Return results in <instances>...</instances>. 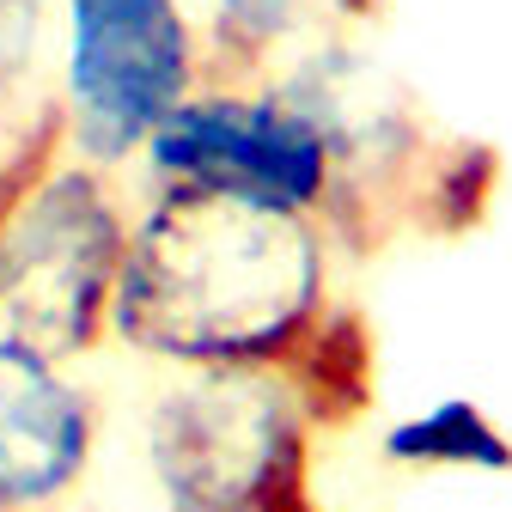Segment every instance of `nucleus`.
<instances>
[{"label": "nucleus", "instance_id": "nucleus-5", "mask_svg": "<svg viewBox=\"0 0 512 512\" xmlns=\"http://www.w3.org/2000/svg\"><path fill=\"white\" fill-rule=\"evenodd\" d=\"M55 116L80 159L116 171L208 80V43L183 0H55Z\"/></svg>", "mask_w": 512, "mask_h": 512}, {"label": "nucleus", "instance_id": "nucleus-4", "mask_svg": "<svg viewBox=\"0 0 512 512\" xmlns=\"http://www.w3.org/2000/svg\"><path fill=\"white\" fill-rule=\"evenodd\" d=\"M317 433L275 366H171L147 403V476L165 512H324Z\"/></svg>", "mask_w": 512, "mask_h": 512}, {"label": "nucleus", "instance_id": "nucleus-7", "mask_svg": "<svg viewBox=\"0 0 512 512\" xmlns=\"http://www.w3.org/2000/svg\"><path fill=\"white\" fill-rule=\"evenodd\" d=\"M104 409L61 360L0 342V512H68L98 458Z\"/></svg>", "mask_w": 512, "mask_h": 512}, {"label": "nucleus", "instance_id": "nucleus-11", "mask_svg": "<svg viewBox=\"0 0 512 512\" xmlns=\"http://www.w3.org/2000/svg\"><path fill=\"white\" fill-rule=\"evenodd\" d=\"M19 135H25V128H7V122H0V159L13 153V141H19Z\"/></svg>", "mask_w": 512, "mask_h": 512}, {"label": "nucleus", "instance_id": "nucleus-2", "mask_svg": "<svg viewBox=\"0 0 512 512\" xmlns=\"http://www.w3.org/2000/svg\"><path fill=\"white\" fill-rule=\"evenodd\" d=\"M330 147L324 232L348 244H384L403 226H464L476 220L494 165L452 135H433L421 104L342 31L317 37L269 74Z\"/></svg>", "mask_w": 512, "mask_h": 512}, {"label": "nucleus", "instance_id": "nucleus-1", "mask_svg": "<svg viewBox=\"0 0 512 512\" xmlns=\"http://www.w3.org/2000/svg\"><path fill=\"white\" fill-rule=\"evenodd\" d=\"M336 317L330 232L275 202L153 189L128 220L110 342L159 366L293 372Z\"/></svg>", "mask_w": 512, "mask_h": 512}, {"label": "nucleus", "instance_id": "nucleus-3", "mask_svg": "<svg viewBox=\"0 0 512 512\" xmlns=\"http://www.w3.org/2000/svg\"><path fill=\"white\" fill-rule=\"evenodd\" d=\"M128 208L104 165L61 141L55 104L0 159V342L74 366L110 342Z\"/></svg>", "mask_w": 512, "mask_h": 512}, {"label": "nucleus", "instance_id": "nucleus-6", "mask_svg": "<svg viewBox=\"0 0 512 512\" xmlns=\"http://www.w3.org/2000/svg\"><path fill=\"white\" fill-rule=\"evenodd\" d=\"M141 171L153 189H208L293 214H324L330 196L324 135L269 80H202L153 128Z\"/></svg>", "mask_w": 512, "mask_h": 512}, {"label": "nucleus", "instance_id": "nucleus-10", "mask_svg": "<svg viewBox=\"0 0 512 512\" xmlns=\"http://www.w3.org/2000/svg\"><path fill=\"white\" fill-rule=\"evenodd\" d=\"M55 43V0H0V122L31 128L55 92H43Z\"/></svg>", "mask_w": 512, "mask_h": 512}, {"label": "nucleus", "instance_id": "nucleus-9", "mask_svg": "<svg viewBox=\"0 0 512 512\" xmlns=\"http://www.w3.org/2000/svg\"><path fill=\"white\" fill-rule=\"evenodd\" d=\"M384 458L397 470H464V476H506L512 433L470 397H445L384 433Z\"/></svg>", "mask_w": 512, "mask_h": 512}, {"label": "nucleus", "instance_id": "nucleus-8", "mask_svg": "<svg viewBox=\"0 0 512 512\" xmlns=\"http://www.w3.org/2000/svg\"><path fill=\"white\" fill-rule=\"evenodd\" d=\"M372 13V0H208V80H269L281 61Z\"/></svg>", "mask_w": 512, "mask_h": 512}]
</instances>
